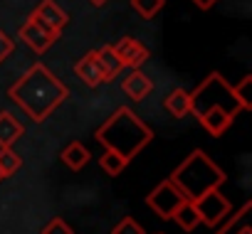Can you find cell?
Masks as SVG:
<instances>
[{
  "label": "cell",
  "instance_id": "3957f363",
  "mask_svg": "<svg viewBox=\"0 0 252 234\" xmlns=\"http://www.w3.org/2000/svg\"><path fill=\"white\" fill-rule=\"evenodd\" d=\"M94 138L124 160L136 158L154 138V131L139 119L129 106H119L109 119L96 129Z\"/></svg>",
  "mask_w": 252,
  "mask_h": 234
},
{
  "label": "cell",
  "instance_id": "603a6c76",
  "mask_svg": "<svg viewBox=\"0 0 252 234\" xmlns=\"http://www.w3.org/2000/svg\"><path fill=\"white\" fill-rule=\"evenodd\" d=\"M42 234H74V229H72L62 217H55V219H50V222L42 227Z\"/></svg>",
  "mask_w": 252,
  "mask_h": 234
},
{
  "label": "cell",
  "instance_id": "4316f807",
  "mask_svg": "<svg viewBox=\"0 0 252 234\" xmlns=\"http://www.w3.org/2000/svg\"><path fill=\"white\" fill-rule=\"evenodd\" d=\"M0 180H3V173H0Z\"/></svg>",
  "mask_w": 252,
  "mask_h": 234
},
{
  "label": "cell",
  "instance_id": "7a4b0ae2",
  "mask_svg": "<svg viewBox=\"0 0 252 234\" xmlns=\"http://www.w3.org/2000/svg\"><path fill=\"white\" fill-rule=\"evenodd\" d=\"M190 96V113L200 121V126L210 133V136H222L232 121L237 119V113L242 111L232 84L220 74V72H210L195 89Z\"/></svg>",
  "mask_w": 252,
  "mask_h": 234
},
{
  "label": "cell",
  "instance_id": "277c9868",
  "mask_svg": "<svg viewBox=\"0 0 252 234\" xmlns=\"http://www.w3.org/2000/svg\"><path fill=\"white\" fill-rule=\"evenodd\" d=\"M186 200H195L210 190H220V185L225 182V170L208 158L205 151H193L186 156V160L173 170V175L168 178Z\"/></svg>",
  "mask_w": 252,
  "mask_h": 234
},
{
  "label": "cell",
  "instance_id": "44dd1931",
  "mask_svg": "<svg viewBox=\"0 0 252 234\" xmlns=\"http://www.w3.org/2000/svg\"><path fill=\"white\" fill-rule=\"evenodd\" d=\"M232 89H235V96H237L242 111H252V94H250V89H252V74L242 77V81L235 84Z\"/></svg>",
  "mask_w": 252,
  "mask_h": 234
},
{
  "label": "cell",
  "instance_id": "ffe728a7",
  "mask_svg": "<svg viewBox=\"0 0 252 234\" xmlns=\"http://www.w3.org/2000/svg\"><path fill=\"white\" fill-rule=\"evenodd\" d=\"M99 165H101V170L106 173V175H111V178H116L126 165H129V160H124L121 156H116V153H111V151H106L101 158H99Z\"/></svg>",
  "mask_w": 252,
  "mask_h": 234
},
{
  "label": "cell",
  "instance_id": "d6986e66",
  "mask_svg": "<svg viewBox=\"0 0 252 234\" xmlns=\"http://www.w3.org/2000/svg\"><path fill=\"white\" fill-rule=\"evenodd\" d=\"M166 5V0H131V8L144 18V20H154Z\"/></svg>",
  "mask_w": 252,
  "mask_h": 234
},
{
  "label": "cell",
  "instance_id": "52a82bcc",
  "mask_svg": "<svg viewBox=\"0 0 252 234\" xmlns=\"http://www.w3.org/2000/svg\"><path fill=\"white\" fill-rule=\"evenodd\" d=\"M183 202H186V197L181 195V190H178L171 180L158 182V185L149 192V197H146V205H149L161 219H173L176 209H178Z\"/></svg>",
  "mask_w": 252,
  "mask_h": 234
},
{
  "label": "cell",
  "instance_id": "7c38bea8",
  "mask_svg": "<svg viewBox=\"0 0 252 234\" xmlns=\"http://www.w3.org/2000/svg\"><path fill=\"white\" fill-rule=\"evenodd\" d=\"M25 133V126L15 119L10 111H0V148H13L15 141H20Z\"/></svg>",
  "mask_w": 252,
  "mask_h": 234
},
{
  "label": "cell",
  "instance_id": "484cf974",
  "mask_svg": "<svg viewBox=\"0 0 252 234\" xmlns=\"http://www.w3.org/2000/svg\"><path fill=\"white\" fill-rule=\"evenodd\" d=\"M109 3V0H89V5H94V8H104Z\"/></svg>",
  "mask_w": 252,
  "mask_h": 234
},
{
  "label": "cell",
  "instance_id": "ac0fdd59",
  "mask_svg": "<svg viewBox=\"0 0 252 234\" xmlns=\"http://www.w3.org/2000/svg\"><path fill=\"white\" fill-rule=\"evenodd\" d=\"M20 168H23V158L13 148H0V173H3V178L15 175Z\"/></svg>",
  "mask_w": 252,
  "mask_h": 234
},
{
  "label": "cell",
  "instance_id": "8fae6325",
  "mask_svg": "<svg viewBox=\"0 0 252 234\" xmlns=\"http://www.w3.org/2000/svg\"><path fill=\"white\" fill-rule=\"evenodd\" d=\"M121 89H124V94L129 96V99H134V101H144V99L151 94L154 81H151V77H149V74H144L141 69H131L129 74L124 77Z\"/></svg>",
  "mask_w": 252,
  "mask_h": 234
},
{
  "label": "cell",
  "instance_id": "6da1fadb",
  "mask_svg": "<svg viewBox=\"0 0 252 234\" xmlns=\"http://www.w3.org/2000/svg\"><path fill=\"white\" fill-rule=\"evenodd\" d=\"M8 96L35 124H42L50 119V113H55L64 104L69 89L42 62H35L20 79H15V84L8 89Z\"/></svg>",
  "mask_w": 252,
  "mask_h": 234
},
{
  "label": "cell",
  "instance_id": "5bb4252c",
  "mask_svg": "<svg viewBox=\"0 0 252 234\" xmlns=\"http://www.w3.org/2000/svg\"><path fill=\"white\" fill-rule=\"evenodd\" d=\"M250 209H252V202L247 200L215 234H252V227H250V222H247V217H250Z\"/></svg>",
  "mask_w": 252,
  "mask_h": 234
},
{
  "label": "cell",
  "instance_id": "5b68a950",
  "mask_svg": "<svg viewBox=\"0 0 252 234\" xmlns=\"http://www.w3.org/2000/svg\"><path fill=\"white\" fill-rule=\"evenodd\" d=\"M188 202L195 207L198 219H200V224H205V227H218V224L230 214V209H232L230 200H227L220 190H210V192H205V195H200V197H195V200H188Z\"/></svg>",
  "mask_w": 252,
  "mask_h": 234
},
{
  "label": "cell",
  "instance_id": "e0dca14e",
  "mask_svg": "<svg viewBox=\"0 0 252 234\" xmlns=\"http://www.w3.org/2000/svg\"><path fill=\"white\" fill-rule=\"evenodd\" d=\"M173 222L183 229V232H193L198 224H200V219H198V212H195V207L186 200L178 209H176V214H173Z\"/></svg>",
  "mask_w": 252,
  "mask_h": 234
},
{
  "label": "cell",
  "instance_id": "8992f818",
  "mask_svg": "<svg viewBox=\"0 0 252 234\" xmlns=\"http://www.w3.org/2000/svg\"><path fill=\"white\" fill-rule=\"evenodd\" d=\"M60 35L62 32H57V30H50L47 25H42L32 13H30V18L20 25V30H18V40H23L35 54H45L57 40H60Z\"/></svg>",
  "mask_w": 252,
  "mask_h": 234
},
{
  "label": "cell",
  "instance_id": "cb8c5ba5",
  "mask_svg": "<svg viewBox=\"0 0 252 234\" xmlns=\"http://www.w3.org/2000/svg\"><path fill=\"white\" fill-rule=\"evenodd\" d=\"M13 50H15V40H13L8 32L0 30V64H3V62L13 54Z\"/></svg>",
  "mask_w": 252,
  "mask_h": 234
},
{
  "label": "cell",
  "instance_id": "7402d4cb",
  "mask_svg": "<svg viewBox=\"0 0 252 234\" xmlns=\"http://www.w3.org/2000/svg\"><path fill=\"white\" fill-rule=\"evenodd\" d=\"M111 234H146V232H144V227H141L134 217H124L121 222L114 224Z\"/></svg>",
  "mask_w": 252,
  "mask_h": 234
},
{
  "label": "cell",
  "instance_id": "4fadbf2b",
  "mask_svg": "<svg viewBox=\"0 0 252 234\" xmlns=\"http://www.w3.org/2000/svg\"><path fill=\"white\" fill-rule=\"evenodd\" d=\"M60 158H62V163L69 168V170H82L87 163H89V151H87V146L82 143V141H72V143H67L64 146V151L60 153Z\"/></svg>",
  "mask_w": 252,
  "mask_h": 234
},
{
  "label": "cell",
  "instance_id": "30bf717a",
  "mask_svg": "<svg viewBox=\"0 0 252 234\" xmlns=\"http://www.w3.org/2000/svg\"><path fill=\"white\" fill-rule=\"evenodd\" d=\"M32 15L42 25H47L50 30H57V32H62L67 27V23H69V15L55 3V0H40V5L32 10Z\"/></svg>",
  "mask_w": 252,
  "mask_h": 234
},
{
  "label": "cell",
  "instance_id": "d4e9b609",
  "mask_svg": "<svg viewBox=\"0 0 252 234\" xmlns=\"http://www.w3.org/2000/svg\"><path fill=\"white\" fill-rule=\"evenodd\" d=\"M215 3H218V0H193V5L200 8V10H213Z\"/></svg>",
  "mask_w": 252,
  "mask_h": 234
},
{
  "label": "cell",
  "instance_id": "9c48e42d",
  "mask_svg": "<svg viewBox=\"0 0 252 234\" xmlns=\"http://www.w3.org/2000/svg\"><path fill=\"white\" fill-rule=\"evenodd\" d=\"M114 50H116L119 59L124 62V67H129V69H141L149 59V50L134 37H121L114 45Z\"/></svg>",
  "mask_w": 252,
  "mask_h": 234
},
{
  "label": "cell",
  "instance_id": "9a60e30c",
  "mask_svg": "<svg viewBox=\"0 0 252 234\" xmlns=\"http://www.w3.org/2000/svg\"><path fill=\"white\" fill-rule=\"evenodd\" d=\"M188 94H190V91H186V89H181V86L166 94L163 106H166V111L173 116V119H183V116L190 113V96H188Z\"/></svg>",
  "mask_w": 252,
  "mask_h": 234
},
{
  "label": "cell",
  "instance_id": "2e32d148",
  "mask_svg": "<svg viewBox=\"0 0 252 234\" xmlns=\"http://www.w3.org/2000/svg\"><path fill=\"white\" fill-rule=\"evenodd\" d=\"M96 57H99V62H101V67H104V72H106L109 81H114V77H119V74L126 69V67H124V62L119 59V54H116L114 45H104L101 50H96Z\"/></svg>",
  "mask_w": 252,
  "mask_h": 234
},
{
  "label": "cell",
  "instance_id": "ba28073f",
  "mask_svg": "<svg viewBox=\"0 0 252 234\" xmlns=\"http://www.w3.org/2000/svg\"><path fill=\"white\" fill-rule=\"evenodd\" d=\"M74 74H77L87 86H92V89H96V86H101V84H109V77H106V72H104V67H101L96 52H87V54L74 64Z\"/></svg>",
  "mask_w": 252,
  "mask_h": 234
}]
</instances>
